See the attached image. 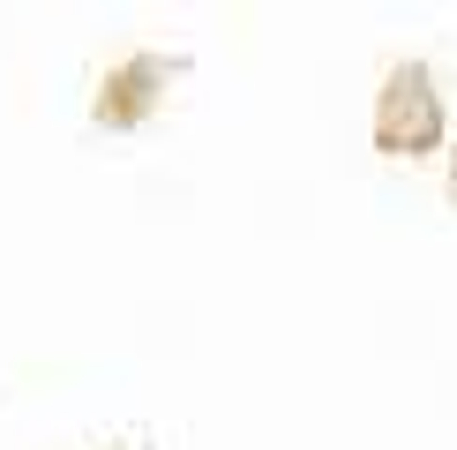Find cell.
I'll return each mask as SVG.
<instances>
[{"instance_id": "obj_1", "label": "cell", "mask_w": 457, "mask_h": 450, "mask_svg": "<svg viewBox=\"0 0 457 450\" xmlns=\"http://www.w3.org/2000/svg\"><path fill=\"white\" fill-rule=\"evenodd\" d=\"M443 143V90L420 61H397L375 90V150L390 158H428Z\"/></svg>"}, {"instance_id": "obj_2", "label": "cell", "mask_w": 457, "mask_h": 450, "mask_svg": "<svg viewBox=\"0 0 457 450\" xmlns=\"http://www.w3.org/2000/svg\"><path fill=\"white\" fill-rule=\"evenodd\" d=\"M165 75H173V61H158V53H128V61H112L105 83H98V98H90V121H98V128H136V121H150Z\"/></svg>"}, {"instance_id": "obj_3", "label": "cell", "mask_w": 457, "mask_h": 450, "mask_svg": "<svg viewBox=\"0 0 457 450\" xmlns=\"http://www.w3.org/2000/svg\"><path fill=\"white\" fill-rule=\"evenodd\" d=\"M450 196H457V158H450Z\"/></svg>"}, {"instance_id": "obj_4", "label": "cell", "mask_w": 457, "mask_h": 450, "mask_svg": "<svg viewBox=\"0 0 457 450\" xmlns=\"http://www.w3.org/2000/svg\"><path fill=\"white\" fill-rule=\"evenodd\" d=\"M112 450H136V443H112Z\"/></svg>"}]
</instances>
